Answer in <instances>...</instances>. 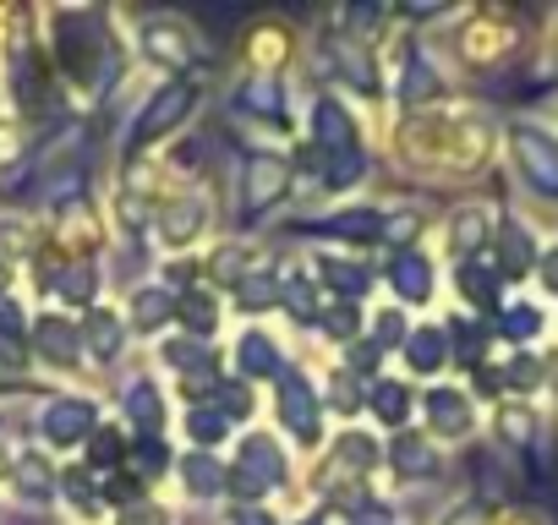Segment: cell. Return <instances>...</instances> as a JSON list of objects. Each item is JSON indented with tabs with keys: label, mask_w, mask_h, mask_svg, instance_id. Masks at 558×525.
<instances>
[{
	"label": "cell",
	"mask_w": 558,
	"mask_h": 525,
	"mask_svg": "<svg viewBox=\"0 0 558 525\" xmlns=\"http://www.w3.org/2000/svg\"><path fill=\"white\" fill-rule=\"evenodd\" d=\"M34 175V126L17 115H0V181Z\"/></svg>",
	"instance_id": "74e56055"
},
{
	"label": "cell",
	"mask_w": 558,
	"mask_h": 525,
	"mask_svg": "<svg viewBox=\"0 0 558 525\" xmlns=\"http://www.w3.org/2000/svg\"><path fill=\"white\" fill-rule=\"evenodd\" d=\"M542 230L531 213H514V208H498V230H493V246H487V262L498 269V280L514 291L525 280H536V262H542Z\"/></svg>",
	"instance_id": "2e32d148"
},
{
	"label": "cell",
	"mask_w": 558,
	"mask_h": 525,
	"mask_svg": "<svg viewBox=\"0 0 558 525\" xmlns=\"http://www.w3.org/2000/svg\"><path fill=\"white\" fill-rule=\"evenodd\" d=\"M291 525H335V520H329L324 509H313V514H302V520H291Z\"/></svg>",
	"instance_id": "681fc988"
},
{
	"label": "cell",
	"mask_w": 558,
	"mask_h": 525,
	"mask_svg": "<svg viewBox=\"0 0 558 525\" xmlns=\"http://www.w3.org/2000/svg\"><path fill=\"white\" fill-rule=\"evenodd\" d=\"M28 362L56 373V378L88 373V362H83V318H72L61 307L34 313V323H28Z\"/></svg>",
	"instance_id": "9a60e30c"
},
{
	"label": "cell",
	"mask_w": 558,
	"mask_h": 525,
	"mask_svg": "<svg viewBox=\"0 0 558 525\" xmlns=\"http://www.w3.org/2000/svg\"><path fill=\"white\" fill-rule=\"evenodd\" d=\"M0 487H7V498H12L17 509L45 514V509H56V503H61V465H56V454H45V449L23 443Z\"/></svg>",
	"instance_id": "7402d4cb"
},
{
	"label": "cell",
	"mask_w": 558,
	"mask_h": 525,
	"mask_svg": "<svg viewBox=\"0 0 558 525\" xmlns=\"http://www.w3.org/2000/svg\"><path fill=\"white\" fill-rule=\"evenodd\" d=\"M230 115H241L246 126H268L274 137L296 132V94L286 77H263V72H241L235 88L225 94Z\"/></svg>",
	"instance_id": "7c38bea8"
},
{
	"label": "cell",
	"mask_w": 558,
	"mask_h": 525,
	"mask_svg": "<svg viewBox=\"0 0 558 525\" xmlns=\"http://www.w3.org/2000/svg\"><path fill=\"white\" fill-rule=\"evenodd\" d=\"M296 481V460L291 449L279 443L274 427H246L235 443H230V460H225V487L235 498V509H252V503H274L279 492H291Z\"/></svg>",
	"instance_id": "3957f363"
},
{
	"label": "cell",
	"mask_w": 558,
	"mask_h": 525,
	"mask_svg": "<svg viewBox=\"0 0 558 525\" xmlns=\"http://www.w3.org/2000/svg\"><path fill=\"white\" fill-rule=\"evenodd\" d=\"M340 525H405L400 514H395V503L384 498L378 509H367V514H356V520H340Z\"/></svg>",
	"instance_id": "7dc6e473"
},
{
	"label": "cell",
	"mask_w": 558,
	"mask_h": 525,
	"mask_svg": "<svg viewBox=\"0 0 558 525\" xmlns=\"http://www.w3.org/2000/svg\"><path fill=\"white\" fill-rule=\"evenodd\" d=\"M547 334H553V313H547L542 296H525V291H514V296L504 302V313L493 318L498 351H542Z\"/></svg>",
	"instance_id": "4316f807"
},
{
	"label": "cell",
	"mask_w": 558,
	"mask_h": 525,
	"mask_svg": "<svg viewBox=\"0 0 558 525\" xmlns=\"http://www.w3.org/2000/svg\"><path fill=\"white\" fill-rule=\"evenodd\" d=\"M378 285L395 296L400 313H427L444 291V262L433 246H405V252H389L384 269H378Z\"/></svg>",
	"instance_id": "4fadbf2b"
},
{
	"label": "cell",
	"mask_w": 558,
	"mask_h": 525,
	"mask_svg": "<svg viewBox=\"0 0 558 525\" xmlns=\"http://www.w3.org/2000/svg\"><path fill=\"white\" fill-rule=\"evenodd\" d=\"M504 164L531 208L558 213V126L553 121L509 115L504 121Z\"/></svg>",
	"instance_id": "277c9868"
},
{
	"label": "cell",
	"mask_w": 558,
	"mask_h": 525,
	"mask_svg": "<svg viewBox=\"0 0 558 525\" xmlns=\"http://www.w3.org/2000/svg\"><path fill=\"white\" fill-rule=\"evenodd\" d=\"M547 61H553V72H558V34H553V45H547Z\"/></svg>",
	"instance_id": "f907efd6"
},
{
	"label": "cell",
	"mask_w": 558,
	"mask_h": 525,
	"mask_svg": "<svg viewBox=\"0 0 558 525\" xmlns=\"http://www.w3.org/2000/svg\"><path fill=\"white\" fill-rule=\"evenodd\" d=\"M318 334H324L329 351L340 356L345 345H356V340L367 334V307H356V302H329L324 318H318Z\"/></svg>",
	"instance_id": "f35d334b"
},
{
	"label": "cell",
	"mask_w": 558,
	"mask_h": 525,
	"mask_svg": "<svg viewBox=\"0 0 558 525\" xmlns=\"http://www.w3.org/2000/svg\"><path fill=\"white\" fill-rule=\"evenodd\" d=\"M208 405H214V411H219V416H225V422L235 427V422H252V416H257V389L225 373V378L214 383V394H208Z\"/></svg>",
	"instance_id": "ab89813d"
},
{
	"label": "cell",
	"mask_w": 558,
	"mask_h": 525,
	"mask_svg": "<svg viewBox=\"0 0 558 525\" xmlns=\"http://www.w3.org/2000/svg\"><path fill=\"white\" fill-rule=\"evenodd\" d=\"M225 296L214 291V285H192L186 296H175V334H192V340H219V329H225Z\"/></svg>",
	"instance_id": "836d02e7"
},
{
	"label": "cell",
	"mask_w": 558,
	"mask_h": 525,
	"mask_svg": "<svg viewBox=\"0 0 558 525\" xmlns=\"http://www.w3.org/2000/svg\"><path fill=\"white\" fill-rule=\"evenodd\" d=\"M268 405H274V432H279V443H286L291 454H324L329 449V411H324V394H318V378H313V367H291L286 378L274 383V394H268Z\"/></svg>",
	"instance_id": "52a82bcc"
},
{
	"label": "cell",
	"mask_w": 558,
	"mask_h": 525,
	"mask_svg": "<svg viewBox=\"0 0 558 525\" xmlns=\"http://www.w3.org/2000/svg\"><path fill=\"white\" fill-rule=\"evenodd\" d=\"M444 280H449V291H454V313L482 318V323H493V318L504 313V302L514 296V291L498 280V269H493L487 257H476V262H454Z\"/></svg>",
	"instance_id": "cb8c5ba5"
},
{
	"label": "cell",
	"mask_w": 558,
	"mask_h": 525,
	"mask_svg": "<svg viewBox=\"0 0 558 525\" xmlns=\"http://www.w3.org/2000/svg\"><path fill=\"white\" fill-rule=\"evenodd\" d=\"M416 400H422V389H416L411 378L384 373L378 383H367V416H373V427H384V432L416 427Z\"/></svg>",
	"instance_id": "d6a6232c"
},
{
	"label": "cell",
	"mask_w": 558,
	"mask_h": 525,
	"mask_svg": "<svg viewBox=\"0 0 558 525\" xmlns=\"http://www.w3.org/2000/svg\"><path fill=\"white\" fill-rule=\"evenodd\" d=\"M132 356V329L121 318V307L99 302L94 313H83V362L94 373H121Z\"/></svg>",
	"instance_id": "484cf974"
},
{
	"label": "cell",
	"mask_w": 558,
	"mask_h": 525,
	"mask_svg": "<svg viewBox=\"0 0 558 525\" xmlns=\"http://www.w3.org/2000/svg\"><path fill=\"white\" fill-rule=\"evenodd\" d=\"M116 411H121L132 438H165L170 432V394H165L159 367H132L116 389Z\"/></svg>",
	"instance_id": "44dd1931"
},
{
	"label": "cell",
	"mask_w": 558,
	"mask_h": 525,
	"mask_svg": "<svg viewBox=\"0 0 558 525\" xmlns=\"http://www.w3.org/2000/svg\"><path fill=\"white\" fill-rule=\"evenodd\" d=\"M307 175L318 192L329 197H351L367 175H373V143H367V126L362 115L351 110L345 94H318L307 99V154H302ZM296 164V170H302ZM302 175V181H307Z\"/></svg>",
	"instance_id": "6da1fadb"
},
{
	"label": "cell",
	"mask_w": 558,
	"mask_h": 525,
	"mask_svg": "<svg viewBox=\"0 0 558 525\" xmlns=\"http://www.w3.org/2000/svg\"><path fill=\"white\" fill-rule=\"evenodd\" d=\"M116 525H175V509L165 503V498H137V503H126V509H116Z\"/></svg>",
	"instance_id": "b9f144b4"
},
{
	"label": "cell",
	"mask_w": 558,
	"mask_h": 525,
	"mask_svg": "<svg viewBox=\"0 0 558 525\" xmlns=\"http://www.w3.org/2000/svg\"><path fill=\"white\" fill-rule=\"evenodd\" d=\"M12 460H17V449H12V438H7V416H0V481H7Z\"/></svg>",
	"instance_id": "c3c4849f"
},
{
	"label": "cell",
	"mask_w": 558,
	"mask_h": 525,
	"mask_svg": "<svg viewBox=\"0 0 558 525\" xmlns=\"http://www.w3.org/2000/svg\"><path fill=\"white\" fill-rule=\"evenodd\" d=\"M405 334H411V313H400V307H373V313H367V340H373L384 356L400 351Z\"/></svg>",
	"instance_id": "60d3db41"
},
{
	"label": "cell",
	"mask_w": 558,
	"mask_h": 525,
	"mask_svg": "<svg viewBox=\"0 0 558 525\" xmlns=\"http://www.w3.org/2000/svg\"><path fill=\"white\" fill-rule=\"evenodd\" d=\"M433 525H493V509H487L482 498H454V503L438 509Z\"/></svg>",
	"instance_id": "7bdbcfd3"
},
{
	"label": "cell",
	"mask_w": 558,
	"mask_h": 525,
	"mask_svg": "<svg viewBox=\"0 0 558 525\" xmlns=\"http://www.w3.org/2000/svg\"><path fill=\"white\" fill-rule=\"evenodd\" d=\"M230 313H241L246 323H257V318H268V313H279V262H257V269L230 291Z\"/></svg>",
	"instance_id": "d590c367"
},
{
	"label": "cell",
	"mask_w": 558,
	"mask_h": 525,
	"mask_svg": "<svg viewBox=\"0 0 558 525\" xmlns=\"http://www.w3.org/2000/svg\"><path fill=\"white\" fill-rule=\"evenodd\" d=\"M230 525H286L274 503H252V509H230Z\"/></svg>",
	"instance_id": "bcb514c9"
},
{
	"label": "cell",
	"mask_w": 558,
	"mask_h": 525,
	"mask_svg": "<svg viewBox=\"0 0 558 525\" xmlns=\"http://www.w3.org/2000/svg\"><path fill=\"white\" fill-rule=\"evenodd\" d=\"M105 422L99 394L88 389H45L28 405V443L45 454H83V443L94 438V427Z\"/></svg>",
	"instance_id": "ba28073f"
},
{
	"label": "cell",
	"mask_w": 558,
	"mask_h": 525,
	"mask_svg": "<svg viewBox=\"0 0 558 525\" xmlns=\"http://www.w3.org/2000/svg\"><path fill=\"white\" fill-rule=\"evenodd\" d=\"M203 105H208V94H203V83H197V77H175V83L148 88V99H143V105L126 115V132H121V159H126V164H143V159H148L159 143L186 137Z\"/></svg>",
	"instance_id": "7a4b0ae2"
},
{
	"label": "cell",
	"mask_w": 558,
	"mask_h": 525,
	"mask_svg": "<svg viewBox=\"0 0 558 525\" xmlns=\"http://www.w3.org/2000/svg\"><path fill=\"white\" fill-rule=\"evenodd\" d=\"M384 219H389V203H340L329 213H318L313 224H302L313 241H329V252H356L362 246H384Z\"/></svg>",
	"instance_id": "ffe728a7"
},
{
	"label": "cell",
	"mask_w": 558,
	"mask_h": 525,
	"mask_svg": "<svg viewBox=\"0 0 558 525\" xmlns=\"http://www.w3.org/2000/svg\"><path fill=\"white\" fill-rule=\"evenodd\" d=\"M400 367H405V378L444 383V373L454 367L444 318H416V323H411V334H405V345H400Z\"/></svg>",
	"instance_id": "f1b7e54d"
},
{
	"label": "cell",
	"mask_w": 558,
	"mask_h": 525,
	"mask_svg": "<svg viewBox=\"0 0 558 525\" xmlns=\"http://www.w3.org/2000/svg\"><path fill=\"white\" fill-rule=\"evenodd\" d=\"M154 367L170 373V378L186 389L181 405H197V400H208L214 383L225 378V351L208 345V340H192V334H165V340L154 345Z\"/></svg>",
	"instance_id": "8fae6325"
},
{
	"label": "cell",
	"mask_w": 558,
	"mask_h": 525,
	"mask_svg": "<svg viewBox=\"0 0 558 525\" xmlns=\"http://www.w3.org/2000/svg\"><path fill=\"white\" fill-rule=\"evenodd\" d=\"M208 235H214V197H208V186H181L175 197L159 203L154 241H159L165 257H192V246L208 241Z\"/></svg>",
	"instance_id": "5bb4252c"
},
{
	"label": "cell",
	"mask_w": 558,
	"mask_h": 525,
	"mask_svg": "<svg viewBox=\"0 0 558 525\" xmlns=\"http://www.w3.org/2000/svg\"><path fill=\"white\" fill-rule=\"evenodd\" d=\"M296 186H302V170L291 154L252 143L235 164V235H252L257 224H268L296 197Z\"/></svg>",
	"instance_id": "5b68a950"
},
{
	"label": "cell",
	"mask_w": 558,
	"mask_h": 525,
	"mask_svg": "<svg viewBox=\"0 0 558 525\" xmlns=\"http://www.w3.org/2000/svg\"><path fill=\"white\" fill-rule=\"evenodd\" d=\"M137 61L148 66V72H159L165 83H175V77H192V72H203L214 56H208V45H203V34L186 23V17H175V12H154V17H137Z\"/></svg>",
	"instance_id": "9c48e42d"
},
{
	"label": "cell",
	"mask_w": 558,
	"mask_h": 525,
	"mask_svg": "<svg viewBox=\"0 0 558 525\" xmlns=\"http://www.w3.org/2000/svg\"><path fill=\"white\" fill-rule=\"evenodd\" d=\"M318 394H324L329 422L356 427V416H367V383H362V378H351L340 362H329V373H318Z\"/></svg>",
	"instance_id": "e575fe53"
},
{
	"label": "cell",
	"mask_w": 558,
	"mask_h": 525,
	"mask_svg": "<svg viewBox=\"0 0 558 525\" xmlns=\"http://www.w3.org/2000/svg\"><path fill=\"white\" fill-rule=\"evenodd\" d=\"M241 61H246V72L286 77V66L302 61V45H296V34L279 23V17H268V23H252V28L241 34Z\"/></svg>",
	"instance_id": "4dcf8cb0"
},
{
	"label": "cell",
	"mask_w": 558,
	"mask_h": 525,
	"mask_svg": "<svg viewBox=\"0 0 558 525\" xmlns=\"http://www.w3.org/2000/svg\"><path fill=\"white\" fill-rule=\"evenodd\" d=\"M121 318L132 329V340H165L175 329V291H165L154 274L121 291Z\"/></svg>",
	"instance_id": "83f0119b"
},
{
	"label": "cell",
	"mask_w": 558,
	"mask_h": 525,
	"mask_svg": "<svg viewBox=\"0 0 558 525\" xmlns=\"http://www.w3.org/2000/svg\"><path fill=\"white\" fill-rule=\"evenodd\" d=\"M170 481H175V498L186 509H208L219 498H230L225 487V460L219 454H203V449H181L175 465H170Z\"/></svg>",
	"instance_id": "f546056e"
},
{
	"label": "cell",
	"mask_w": 558,
	"mask_h": 525,
	"mask_svg": "<svg viewBox=\"0 0 558 525\" xmlns=\"http://www.w3.org/2000/svg\"><path fill=\"white\" fill-rule=\"evenodd\" d=\"M296 362H291V345H286V334H274L268 323H246L235 340H230V351H225V373L230 378H241V383H279Z\"/></svg>",
	"instance_id": "e0dca14e"
},
{
	"label": "cell",
	"mask_w": 558,
	"mask_h": 525,
	"mask_svg": "<svg viewBox=\"0 0 558 525\" xmlns=\"http://www.w3.org/2000/svg\"><path fill=\"white\" fill-rule=\"evenodd\" d=\"M438 257L449 262H476V257H487V246H493V230H498V208L487 203V197H460L438 224Z\"/></svg>",
	"instance_id": "ac0fdd59"
},
{
	"label": "cell",
	"mask_w": 558,
	"mask_h": 525,
	"mask_svg": "<svg viewBox=\"0 0 558 525\" xmlns=\"http://www.w3.org/2000/svg\"><path fill=\"white\" fill-rule=\"evenodd\" d=\"M487 438L504 460H536L542 454V405L536 400H504L487 411Z\"/></svg>",
	"instance_id": "603a6c76"
},
{
	"label": "cell",
	"mask_w": 558,
	"mask_h": 525,
	"mask_svg": "<svg viewBox=\"0 0 558 525\" xmlns=\"http://www.w3.org/2000/svg\"><path fill=\"white\" fill-rule=\"evenodd\" d=\"M313 262V280H318V291L329 296V302H356V307H367V296L378 291V269L367 257H356V252H313L307 257Z\"/></svg>",
	"instance_id": "d4e9b609"
},
{
	"label": "cell",
	"mask_w": 558,
	"mask_h": 525,
	"mask_svg": "<svg viewBox=\"0 0 558 525\" xmlns=\"http://www.w3.org/2000/svg\"><path fill=\"white\" fill-rule=\"evenodd\" d=\"M416 422H422V432H427L438 449H471V443L482 438L487 411L476 405V394H471L465 383L444 378V383H427V389H422Z\"/></svg>",
	"instance_id": "30bf717a"
},
{
	"label": "cell",
	"mask_w": 558,
	"mask_h": 525,
	"mask_svg": "<svg viewBox=\"0 0 558 525\" xmlns=\"http://www.w3.org/2000/svg\"><path fill=\"white\" fill-rule=\"evenodd\" d=\"M181 438H186V449L219 454V449H230V443H235V427H230L208 400H197V405H181Z\"/></svg>",
	"instance_id": "8d00e7d4"
},
{
	"label": "cell",
	"mask_w": 558,
	"mask_h": 525,
	"mask_svg": "<svg viewBox=\"0 0 558 525\" xmlns=\"http://www.w3.org/2000/svg\"><path fill=\"white\" fill-rule=\"evenodd\" d=\"M547 302H558V235L542 246V262H536V280H531Z\"/></svg>",
	"instance_id": "ee69618b"
},
{
	"label": "cell",
	"mask_w": 558,
	"mask_h": 525,
	"mask_svg": "<svg viewBox=\"0 0 558 525\" xmlns=\"http://www.w3.org/2000/svg\"><path fill=\"white\" fill-rule=\"evenodd\" d=\"M493 525H553V514L547 509H531V503H509V509L493 514Z\"/></svg>",
	"instance_id": "f6af8a7d"
},
{
	"label": "cell",
	"mask_w": 558,
	"mask_h": 525,
	"mask_svg": "<svg viewBox=\"0 0 558 525\" xmlns=\"http://www.w3.org/2000/svg\"><path fill=\"white\" fill-rule=\"evenodd\" d=\"M384 471L395 487L416 492V487H444L449 476V449H438L422 427H405V432H389L384 438Z\"/></svg>",
	"instance_id": "d6986e66"
},
{
	"label": "cell",
	"mask_w": 558,
	"mask_h": 525,
	"mask_svg": "<svg viewBox=\"0 0 558 525\" xmlns=\"http://www.w3.org/2000/svg\"><path fill=\"white\" fill-rule=\"evenodd\" d=\"M520 50H525L520 17L514 12H498V7H482V12H454V34L444 45V61H454L460 72L487 77V72L509 66Z\"/></svg>",
	"instance_id": "8992f818"
},
{
	"label": "cell",
	"mask_w": 558,
	"mask_h": 525,
	"mask_svg": "<svg viewBox=\"0 0 558 525\" xmlns=\"http://www.w3.org/2000/svg\"><path fill=\"white\" fill-rule=\"evenodd\" d=\"M257 262H263V246L252 241V235H219L214 246H208V257H203V285H214L219 296H230L252 269H257Z\"/></svg>",
	"instance_id": "1f68e13d"
},
{
	"label": "cell",
	"mask_w": 558,
	"mask_h": 525,
	"mask_svg": "<svg viewBox=\"0 0 558 525\" xmlns=\"http://www.w3.org/2000/svg\"><path fill=\"white\" fill-rule=\"evenodd\" d=\"M553 334H558V313H553Z\"/></svg>",
	"instance_id": "816d5d0a"
}]
</instances>
